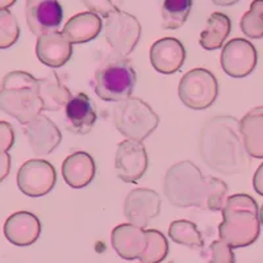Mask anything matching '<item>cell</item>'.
<instances>
[{"label":"cell","mask_w":263,"mask_h":263,"mask_svg":"<svg viewBox=\"0 0 263 263\" xmlns=\"http://www.w3.org/2000/svg\"><path fill=\"white\" fill-rule=\"evenodd\" d=\"M199 150L206 166L224 175L243 173L250 166L239 120L233 116L211 119L200 132Z\"/></svg>","instance_id":"6da1fadb"},{"label":"cell","mask_w":263,"mask_h":263,"mask_svg":"<svg viewBox=\"0 0 263 263\" xmlns=\"http://www.w3.org/2000/svg\"><path fill=\"white\" fill-rule=\"evenodd\" d=\"M164 195L177 208L222 211L227 203L228 185L215 177H203L191 161L174 164L164 175Z\"/></svg>","instance_id":"7a4b0ae2"},{"label":"cell","mask_w":263,"mask_h":263,"mask_svg":"<svg viewBox=\"0 0 263 263\" xmlns=\"http://www.w3.org/2000/svg\"><path fill=\"white\" fill-rule=\"evenodd\" d=\"M260 212L257 201L248 194H236L227 199L222 221L218 225L220 239L233 249L253 245L260 234Z\"/></svg>","instance_id":"3957f363"},{"label":"cell","mask_w":263,"mask_h":263,"mask_svg":"<svg viewBox=\"0 0 263 263\" xmlns=\"http://www.w3.org/2000/svg\"><path fill=\"white\" fill-rule=\"evenodd\" d=\"M0 111L27 125L44 111L39 79L29 72L11 71L0 86Z\"/></svg>","instance_id":"277c9868"},{"label":"cell","mask_w":263,"mask_h":263,"mask_svg":"<svg viewBox=\"0 0 263 263\" xmlns=\"http://www.w3.org/2000/svg\"><path fill=\"white\" fill-rule=\"evenodd\" d=\"M114 123L124 137L144 141L157 129L159 117L142 99L129 96L115 105Z\"/></svg>","instance_id":"5b68a950"},{"label":"cell","mask_w":263,"mask_h":263,"mask_svg":"<svg viewBox=\"0 0 263 263\" xmlns=\"http://www.w3.org/2000/svg\"><path fill=\"white\" fill-rule=\"evenodd\" d=\"M137 75L133 66L126 61L108 63L95 74L93 88L104 102H121L135 90Z\"/></svg>","instance_id":"8992f818"},{"label":"cell","mask_w":263,"mask_h":263,"mask_svg":"<svg viewBox=\"0 0 263 263\" xmlns=\"http://www.w3.org/2000/svg\"><path fill=\"white\" fill-rule=\"evenodd\" d=\"M178 93L185 107L203 111L210 108L217 99V79L210 70L203 67L192 69L180 79Z\"/></svg>","instance_id":"52a82bcc"},{"label":"cell","mask_w":263,"mask_h":263,"mask_svg":"<svg viewBox=\"0 0 263 263\" xmlns=\"http://www.w3.org/2000/svg\"><path fill=\"white\" fill-rule=\"evenodd\" d=\"M140 21L130 13L116 9L105 18L104 37L119 57H128L141 39Z\"/></svg>","instance_id":"ba28073f"},{"label":"cell","mask_w":263,"mask_h":263,"mask_svg":"<svg viewBox=\"0 0 263 263\" xmlns=\"http://www.w3.org/2000/svg\"><path fill=\"white\" fill-rule=\"evenodd\" d=\"M16 180L23 194L29 197H41L54 189L57 173L53 164L45 159H29L21 164Z\"/></svg>","instance_id":"9c48e42d"},{"label":"cell","mask_w":263,"mask_h":263,"mask_svg":"<svg viewBox=\"0 0 263 263\" xmlns=\"http://www.w3.org/2000/svg\"><path fill=\"white\" fill-rule=\"evenodd\" d=\"M115 170L119 179L136 183L147 170V153L142 141L128 140L120 142L115 156Z\"/></svg>","instance_id":"30bf717a"},{"label":"cell","mask_w":263,"mask_h":263,"mask_svg":"<svg viewBox=\"0 0 263 263\" xmlns=\"http://www.w3.org/2000/svg\"><path fill=\"white\" fill-rule=\"evenodd\" d=\"M222 71L232 78L241 79L254 71L258 62V53L254 45L245 39H233L222 48Z\"/></svg>","instance_id":"8fae6325"},{"label":"cell","mask_w":263,"mask_h":263,"mask_svg":"<svg viewBox=\"0 0 263 263\" xmlns=\"http://www.w3.org/2000/svg\"><path fill=\"white\" fill-rule=\"evenodd\" d=\"M161 197L150 189L132 190L125 197L124 215L128 222L146 228L161 212Z\"/></svg>","instance_id":"7c38bea8"},{"label":"cell","mask_w":263,"mask_h":263,"mask_svg":"<svg viewBox=\"0 0 263 263\" xmlns=\"http://www.w3.org/2000/svg\"><path fill=\"white\" fill-rule=\"evenodd\" d=\"M25 17L30 32L41 36L58 29L62 23L63 11L58 0H27Z\"/></svg>","instance_id":"4fadbf2b"},{"label":"cell","mask_w":263,"mask_h":263,"mask_svg":"<svg viewBox=\"0 0 263 263\" xmlns=\"http://www.w3.org/2000/svg\"><path fill=\"white\" fill-rule=\"evenodd\" d=\"M24 135L32 152L41 157L51 154L62 141V133L58 126L50 117L42 114L25 125Z\"/></svg>","instance_id":"5bb4252c"},{"label":"cell","mask_w":263,"mask_h":263,"mask_svg":"<svg viewBox=\"0 0 263 263\" xmlns=\"http://www.w3.org/2000/svg\"><path fill=\"white\" fill-rule=\"evenodd\" d=\"M112 248L125 260L140 259L147 246V233L145 228L126 222L112 230Z\"/></svg>","instance_id":"9a60e30c"},{"label":"cell","mask_w":263,"mask_h":263,"mask_svg":"<svg viewBox=\"0 0 263 263\" xmlns=\"http://www.w3.org/2000/svg\"><path fill=\"white\" fill-rule=\"evenodd\" d=\"M36 54L40 62L51 69H60L69 62L72 55V44L62 32L51 30L39 36Z\"/></svg>","instance_id":"2e32d148"},{"label":"cell","mask_w":263,"mask_h":263,"mask_svg":"<svg viewBox=\"0 0 263 263\" xmlns=\"http://www.w3.org/2000/svg\"><path fill=\"white\" fill-rule=\"evenodd\" d=\"M185 49L182 42L173 37L158 40L150 48V63L161 74L179 71L185 62Z\"/></svg>","instance_id":"e0dca14e"},{"label":"cell","mask_w":263,"mask_h":263,"mask_svg":"<svg viewBox=\"0 0 263 263\" xmlns=\"http://www.w3.org/2000/svg\"><path fill=\"white\" fill-rule=\"evenodd\" d=\"M3 232L9 242L20 248H27L39 239L41 234V222L36 215L20 211L7 218Z\"/></svg>","instance_id":"ac0fdd59"},{"label":"cell","mask_w":263,"mask_h":263,"mask_svg":"<svg viewBox=\"0 0 263 263\" xmlns=\"http://www.w3.org/2000/svg\"><path fill=\"white\" fill-rule=\"evenodd\" d=\"M66 128L71 133L84 136L95 125L98 115L90 96L81 92L72 96L65 107Z\"/></svg>","instance_id":"d6986e66"},{"label":"cell","mask_w":263,"mask_h":263,"mask_svg":"<svg viewBox=\"0 0 263 263\" xmlns=\"http://www.w3.org/2000/svg\"><path fill=\"white\" fill-rule=\"evenodd\" d=\"M96 166L92 157L86 152L70 154L62 163V177L72 189H83L92 182Z\"/></svg>","instance_id":"ffe728a7"},{"label":"cell","mask_w":263,"mask_h":263,"mask_svg":"<svg viewBox=\"0 0 263 263\" xmlns=\"http://www.w3.org/2000/svg\"><path fill=\"white\" fill-rule=\"evenodd\" d=\"M103 29V21L96 13L81 12L69 18L63 27L62 33L71 44H86L92 41L100 34Z\"/></svg>","instance_id":"44dd1931"},{"label":"cell","mask_w":263,"mask_h":263,"mask_svg":"<svg viewBox=\"0 0 263 263\" xmlns=\"http://www.w3.org/2000/svg\"><path fill=\"white\" fill-rule=\"evenodd\" d=\"M243 145L249 156L263 158V107L253 108L239 120Z\"/></svg>","instance_id":"7402d4cb"},{"label":"cell","mask_w":263,"mask_h":263,"mask_svg":"<svg viewBox=\"0 0 263 263\" xmlns=\"http://www.w3.org/2000/svg\"><path fill=\"white\" fill-rule=\"evenodd\" d=\"M39 87L44 111H61L72 98L69 88L60 81V77L55 72H51L46 78H40Z\"/></svg>","instance_id":"603a6c76"},{"label":"cell","mask_w":263,"mask_h":263,"mask_svg":"<svg viewBox=\"0 0 263 263\" xmlns=\"http://www.w3.org/2000/svg\"><path fill=\"white\" fill-rule=\"evenodd\" d=\"M230 30H232L230 18L225 13L213 12L206 21L205 29L201 32L199 44L205 50H217L222 48Z\"/></svg>","instance_id":"cb8c5ba5"},{"label":"cell","mask_w":263,"mask_h":263,"mask_svg":"<svg viewBox=\"0 0 263 263\" xmlns=\"http://www.w3.org/2000/svg\"><path fill=\"white\" fill-rule=\"evenodd\" d=\"M191 7L192 0H162V28L167 30L182 28L189 18Z\"/></svg>","instance_id":"d4e9b609"},{"label":"cell","mask_w":263,"mask_h":263,"mask_svg":"<svg viewBox=\"0 0 263 263\" xmlns=\"http://www.w3.org/2000/svg\"><path fill=\"white\" fill-rule=\"evenodd\" d=\"M168 237L175 243L191 249L204 248V239L196 224L189 220H177L168 227Z\"/></svg>","instance_id":"484cf974"},{"label":"cell","mask_w":263,"mask_h":263,"mask_svg":"<svg viewBox=\"0 0 263 263\" xmlns=\"http://www.w3.org/2000/svg\"><path fill=\"white\" fill-rule=\"evenodd\" d=\"M147 246L140 257L142 263H159L166 259L168 254L167 238L159 230L147 229Z\"/></svg>","instance_id":"4316f807"},{"label":"cell","mask_w":263,"mask_h":263,"mask_svg":"<svg viewBox=\"0 0 263 263\" xmlns=\"http://www.w3.org/2000/svg\"><path fill=\"white\" fill-rule=\"evenodd\" d=\"M241 30L246 37L259 40L263 37V0H254L250 9L242 16L239 23Z\"/></svg>","instance_id":"83f0119b"},{"label":"cell","mask_w":263,"mask_h":263,"mask_svg":"<svg viewBox=\"0 0 263 263\" xmlns=\"http://www.w3.org/2000/svg\"><path fill=\"white\" fill-rule=\"evenodd\" d=\"M20 37V27L8 9L0 11V49H8L17 42Z\"/></svg>","instance_id":"f1b7e54d"},{"label":"cell","mask_w":263,"mask_h":263,"mask_svg":"<svg viewBox=\"0 0 263 263\" xmlns=\"http://www.w3.org/2000/svg\"><path fill=\"white\" fill-rule=\"evenodd\" d=\"M210 262L234 263L236 258L233 254V248L222 239L212 242L210 246Z\"/></svg>","instance_id":"f546056e"},{"label":"cell","mask_w":263,"mask_h":263,"mask_svg":"<svg viewBox=\"0 0 263 263\" xmlns=\"http://www.w3.org/2000/svg\"><path fill=\"white\" fill-rule=\"evenodd\" d=\"M81 2L90 12L96 13L98 16L104 18L114 13L116 9H119L112 0H81Z\"/></svg>","instance_id":"4dcf8cb0"},{"label":"cell","mask_w":263,"mask_h":263,"mask_svg":"<svg viewBox=\"0 0 263 263\" xmlns=\"http://www.w3.org/2000/svg\"><path fill=\"white\" fill-rule=\"evenodd\" d=\"M15 144V130L7 121L0 120V153H6L12 149Z\"/></svg>","instance_id":"1f68e13d"},{"label":"cell","mask_w":263,"mask_h":263,"mask_svg":"<svg viewBox=\"0 0 263 263\" xmlns=\"http://www.w3.org/2000/svg\"><path fill=\"white\" fill-rule=\"evenodd\" d=\"M11 170V156L8 153H0V183L8 177Z\"/></svg>","instance_id":"d6a6232c"},{"label":"cell","mask_w":263,"mask_h":263,"mask_svg":"<svg viewBox=\"0 0 263 263\" xmlns=\"http://www.w3.org/2000/svg\"><path fill=\"white\" fill-rule=\"evenodd\" d=\"M253 185H254L255 192L263 196V163H260V166L255 171L254 178H253Z\"/></svg>","instance_id":"836d02e7"},{"label":"cell","mask_w":263,"mask_h":263,"mask_svg":"<svg viewBox=\"0 0 263 263\" xmlns=\"http://www.w3.org/2000/svg\"><path fill=\"white\" fill-rule=\"evenodd\" d=\"M239 0H212V3L218 7H232L238 3Z\"/></svg>","instance_id":"e575fe53"},{"label":"cell","mask_w":263,"mask_h":263,"mask_svg":"<svg viewBox=\"0 0 263 263\" xmlns=\"http://www.w3.org/2000/svg\"><path fill=\"white\" fill-rule=\"evenodd\" d=\"M16 3V0H0V11L2 9H8Z\"/></svg>","instance_id":"d590c367"},{"label":"cell","mask_w":263,"mask_h":263,"mask_svg":"<svg viewBox=\"0 0 263 263\" xmlns=\"http://www.w3.org/2000/svg\"><path fill=\"white\" fill-rule=\"evenodd\" d=\"M260 221H262V227H263V204H262V206H260Z\"/></svg>","instance_id":"8d00e7d4"}]
</instances>
